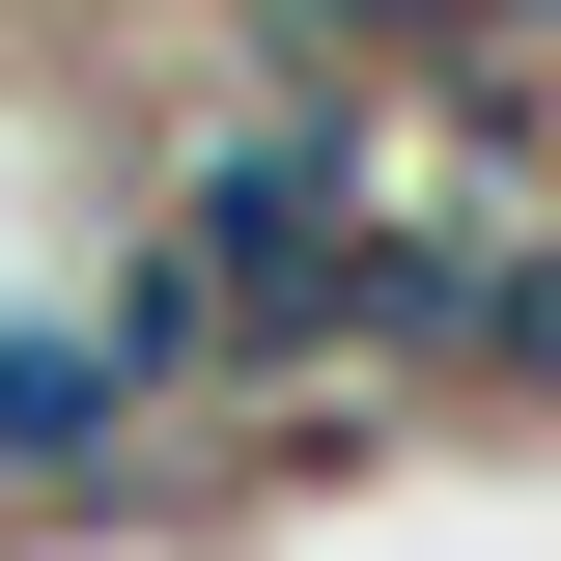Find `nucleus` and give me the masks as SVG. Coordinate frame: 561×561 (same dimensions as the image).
Segmentation results:
<instances>
[{
    "mask_svg": "<svg viewBox=\"0 0 561 561\" xmlns=\"http://www.w3.org/2000/svg\"><path fill=\"white\" fill-rule=\"evenodd\" d=\"M478 449H561V225H534V280H505V337H478Z\"/></svg>",
    "mask_w": 561,
    "mask_h": 561,
    "instance_id": "f257e3e1",
    "label": "nucleus"
},
{
    "mask_svg": "<svg viewBox=\"0 0 561 561\" xmlns=\"http://www.w3.org/2000/svg\"><path fill=\"white\" fill-rule=\"evenodd\" d=\"M534 140H561V113H534Z\"/></svg>",
    "mask_w": 561,
    "mask_h": 561,
    "instance_id": "f03ea898",
    "label": "nucleus"
}]
</instances>
